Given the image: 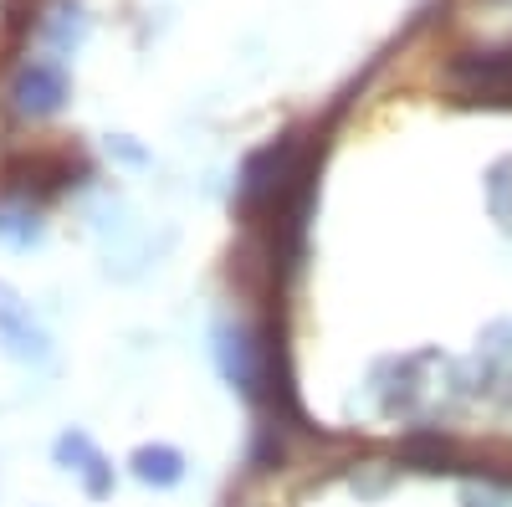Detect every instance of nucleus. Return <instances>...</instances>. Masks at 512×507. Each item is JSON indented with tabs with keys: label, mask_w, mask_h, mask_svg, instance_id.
Listing matches in <instances>:
<instances>
[{
	"label": "nucleus",
	"mask_w": 512,
	"mask_h": 507,
	"mask_svg": "<svg viewBox=\"0 0 512 507\" xmlns=\"http://www.w3.org/2000/svg\"><path fill=\"white\" fill-rule=\"evenodd\" d=\"M0 354L26 364V369H41L52 364V333L31 313V303L21 298L16 287L0 282Z\"/></svg>",
	"instance_id": "obj_2"
},
{
	"label": "nucleus",
	"mask_w": 512,
	"mask_h": 507,
	"mask_svg": "<svg viewBox=\"0 0 512 507\" xmlns=\"http://www.w3.org/2000/svg\"><path fill=\"white\" fill-rule=\"evenodd\" d=\"M67 103V72L57 62H26L11 82V108L21 118H52Z\"/></svg>",
	"instance_id": "obj_3"
},
{
	"label": "nucleus",
	"mask_w": 512,
	"mask_h": 507,
	"mask_svg": "<svg viewBox=\"0 0 512 507\" xmlns=\"http://www.w3.org/2000/svg\"><path fill=\"white\" fill-rule=\"evenodd\" d=\"M267 344H272V333H251L246 323H221L216 328L221 374L246 400H267Z\"/></svg>",
	"instance_id": "obj_1"
},
{
	"label": "nucleus",
	"mask_w": 512,
	"mask_h": 507,
	"mask_svg": "<svg viewBox=\"0 0 512 507\" xmlns=\"http://www.w3.org/2000/svg\"><path fill=\"white\" fill-rule=\"evenodd\" d=\"M57 461L82 482L88 497H108L113 492V467H108V456L98 451V441L88 431H62L57 436Z\"/></svg>",
	"instance_id": "obj_4"
},
{
	"label": "nucleus",
	"mask_w": 512,
	"mask_h": 507,
	"mask_svg": "<svg viewBox=\"0 0 512 507\" xmlns=\"http://www.w3.org/2000/svg\"><path fill=\"white\" fill-rule=\"evenodd\" d=\"M128 467H134V477H139L144 487H159V492H169V487L185 482V456H180L175 446H164V441L139 446L134 456H128Z\"/></svg>",
	"instance_id": "obj_5"
},
{
	"label": "nucleus",
	"mask_w": 512,
	"mask_h": 507,
	"mask_svg": "<svg viewBox=\"0 0 512 507\" xmlns=\"http://www.w3.org/2000/svg\"><path fill=\"white\" fill-rule=\"evenodd\" d=\"M0 241L26 251L41 241V221H36V205L21 195H0Z\"/></svg>",
	"instance_id": "obj_6"
},
{
	"label": "nucleus",
	"mask_w": 512,
	"mask_h": 507,
	"mask_svg": "<svg viewBox=\"0 0 512 507\" xmlns=\"http://www.w3.org/2000/svg\"><path fill=\"white\" fill-rule=\"evenodd\" d=\"M461 497H466V507H512V487H492V482L487 487H466Z\"/></svg>",
	"instance_id": "obj_7"
}]
</instances>
